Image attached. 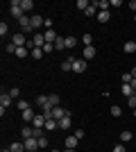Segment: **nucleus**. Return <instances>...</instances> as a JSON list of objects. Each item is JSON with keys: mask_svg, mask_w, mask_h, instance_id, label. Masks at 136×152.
<instances>
[{"mask_svg": "<svg viewBox=\"0 0 136 152\" xmlns=\"http://www.w3.org/2000/svg\"><path fill=\"white\" fill-rule=\"evenodd\" d=\"M12 43L16 45V48H25V45H27V39H25V34H23V32H16V34L12 37Z\"/></svg>", "mask_w": 136, "mask_h": 152, "instance_id": "obj_1", "label": "nucleus"}, {"mask_svg": "<svg viewBox=\"0 0 136 152\" xmlns=\"http://www.w3.org/2000/svg\"><path fill=\"white\" fill-rule=\"evenodd\" d=\"M12 16L14 18H23L25 16L23 9H20V0H12Z\"/></svg>", "mask_w": 136, "mask_h": 152, "instance_id": "obj_2", "label": "nucleus"}, {"mask_svg": "<svg viewBox=\"0 0 136 152\" xmlns=\"http://www.w3.org/2000/svg\"><path fill=\"white\" fill-rule=\"evenodd\" d=\"M18 25H20V32H23V34H27V32H32V20L27 18V16L18 18Z\"/></svg>", "mask_w": 136, "mask_h": 152, "instance_id": "obj_3", "label": "nucleus"}, {"mask_svg": "<svg viewBox=\"0 0 136 152\" xmlns=\"http://www.w3.org/2000/svg\"><path fill=\"white\" fill-rule=\"evenodd\" d=\"M86 66H89L86 59H73V70H75V73H84Z\"/></svg>", "mask_w": 136, "mask_h": 152, "instance_id": "obj_4", "label": "nucleus"}, {"mask_svg": "<svg viewBox=\"0 0 136 152\" xmlns=\"http://www.w3.org/2000/svg\"><path fill=\"white\" fill-rule=\"evenodd\" d=\"M45 121H48V118H45V116H34V121H32V127H34V129H43V127H45Z\"/></svg>", "mask_w": 136, "mask_h": 152, "instance_id": "obj_5", "label": "nucleus"}, {"mask_svg": "<svg viewBox=\"0 0 136 152\" xmlns=\"http://www.w3.org/2000/svg\"><path fill=\"white\" fill-rule=\"evenodd\" d=\"M23 143H25V150H39V139H25L23 141Z\"/></svg>", "mask_w": 136, "mask_h": 152, "instance_id": "obj_6", "label": "nucleus"}, {"mask_svg": "<svg viewBox=\"0 0 136 152\" xmlns=\"http://www.w3.org/2000/svg\"><path fill=\"white\" fill-rule=\"evenodd\" d=\"M77 136H75V134H73V136H66V150H75V148H77Z\"/></svg>", "mask_w": 136, "mask_h": 152, "instance_id": "obj_7", "label": "nucleus"}, {"mask_svg": "<svg viewBox=\"0 0 136 152\" xmlns=\"http://www.w3.org/2000/svg\"><path fill=\"white\" fill-rule=\"evenodd\" d=\"M82 55H84V59H86V61H89V59H95V48H93V45H86Z\"/></svg>", "mask_w": 136, "mask_h": 152, "instance_id": "obj_8", "label": "nucleus"}, {"mask_svg": "<svg viewBox=\"0 0 136 152\" xmlns=\"http://www.w3.org/2000/svg\"><path fill=\"white\" fill-rule=\"evenodd\" d=\"M9 150H12V152H27L23 141H16V143H12V145H9Z\"/></svg>", "mask_w": 136, "mask_h": 152, "instance_id": "obj_9", "label": "nucleus"}, {"mask_svg": "<svg viewBox=\"0 0 136 152\" xmlns=\"http://www.w3.org/2000/svg\"><path fill=\"white\" fill-rule=\"evenodd\" d=\"M73 121H71V116H64L61 121H59V129H71Z\"/></svg>", "mask_w": 136, "mask_h": 152, "instance_id": "obj_10", "label": "nucleus"}, {"mask_svg": "<svg viewBox=\"0 0 136 152\" xmlns=\"http://www.w3.org/2000/svg\"><path fill=\"white\" fill-rule=\"evenodd\" d=\"M57 127H59V121H55V118H48V121H45V127H43V129L52 132V129H57Z\"/></svg>", "mask_w": 136, "mask_h": 152, "instance_id": "obj_11", "label": "nucleus"}, {"mask_svg": "<svg viewBox=\"0 0 136 152\" xmlns=\"http://www.w3.org/2000/svg\"><path fill=\"white\" fill-rule=\"evenodd\" d=\"M9 104H12V95H9V93H2V95H0V107H9Z\"/></svg>", "mask_w": 136, "mask_h": 152, "instance_id": "obj_12", "label": "nucleus"}, {"mask_svg": "<svg viewBox=\"0 0 136 152\" xmlns=\"http://www.w3.org/2000/svg\"><path fill=\"white\" fill-rule=\"evenodd\" d=\"M45 43H55L57 41V34H55V30H45Z\"/></svg>", "mask_w": 136, "mask_h": 152, "instance_id": "obj_13", "label": "nucleus"}, {"mask_svg": "<svg viewBox=\"0 0 136 152\" xmlns=\"http://www.w3.org/2000/svg\"><path fill=\"white\" fill-rule=\"evenodd\" d=\"M73 59H75V57H68V59H64V61H61V70H64V73L73 70Z\"/></svg>", "mask_w": 136, "mask_h": 152, "instance_id": "obj_14", "label": "nucleus"}, {"mask_svg": "<svg viewBox=\"0 0 136 152\" xmlns=\"http://www.w3.org/2000/svg\"><path fill=\"white\" fill-rule=\"evenodd\" d=\"M55 50H66V39L64 37H57V41H55Z\"/></svg>", "mask_w": 136, "mask_h": 152, "instance_id": "obj_15", "label": "nucleus"}, {"mask_svg": "<svg viewBox=\"0 0 136 152\" xmlns=\"http://www.w3.org/2000/svg\"><path fill=\"white\" fill-rule=\"evenodd\" d=\"M34 116H36V114H34L32 107H30V109H25V111H23V121H25V123H32V121H34Z\"/></svg>", "mask_w": 136, "mask_h": 152, "instance_id": "obj_16", "label": "nucleus"}, {"mask_svg": "<svg viewBox=\"0 0 136 152\" xmlns=\"http://www.w3.org/2000/svg\"><path fill=\"white\" fill-rule=\"evenodd\" d=\"M120 91H123L125 98H132V95H134V89H132V84H123V86H120Z\"/></svg>", "mask_w": 136, "mask_h": 152, "instance_id": "obj_17", "label": "nucleus"}, {"mask_svg": "<svg viewBox=\"0 0 136 152\" xmlns=\"http://www.w3.org/2000/svg\"><path fill=\"white\" fill-rule=\"evenodd\" d=\"M30 20H32V30H36L45 23V20H41V16H30Z\"/></svg>", "mask_w": 136, "mask_h": 152, "instance_id": "obj_18", "label": "nucleus"}, {"mask_svg": "<svg viewBox=\"0 0 136 152\" xmlns=\"http://www.w3.org/2000/svg\"><path fill=\"white\" fill-rule=\"evenodd\" d=\"M123 50L127 52V55H132V52H136V43H134V41H127V43L123 45Z\"/></svg>", "mask_w": 136, "mask_h": 152, "instance_id": "obj_19", "label": "nucleus"}, {"mask_svg": "<svg viewBox=\"0 0 136 152\" xmlns=\"http://www.w3.org/2000/svg\"><path fill=\"white\" fill-rule=\"evenodd\" d=\"M97 7H100V12H109L111 2H109V0H97Z\"/></svg>", "mask_w": 136, "mask_h": 152, "instance_id": "obj_20", "label": "nucleus"}, {"mask_svg": "<svg viewBox=\"0 0 136 152\" xmlns=\"http://www.w3.org/2000/svg\"><path fill=\"white\" fill-rule=\"evenodd\" d=\"M20 9H23V12H30V9H34V2L32 0H23V2H20Z\"/></svg>", "mask_w": 136, "mask_h": 152, "instance_id": "obj_21", "label": "nucleus"}, {"mask_svg": "<svg viewBox=\"0 0 136 152\" xmlns=\"http://www.w3.org/2000/svg\"><path fill=\"white\" fill-rule=\"evenodd\" d=\"M48 102H50L52 107H59V95L57 93H50V95H48Z\"/></svg>", "mask_w": 136, "mask_h": 152, "instance_id": "obj_22", "label": "nucleus"}, {"mask_svg": "<svg viewBox=\"0 0 136 152\" xmlns=\"http://www.w3.org/2000/svg\"><path fill=\"white\" fill-rule=\"evenodd\" d=\"M45 104H48V95H39V98H36V107L43 109Z\"/></svg>", "mask_w": 136, "mask_h": 152, "instance_id": "obj_23", "label": "nucleus"}, {"mask_svg": "<svg viewBox=\"0 0 136 152\" xmlns=\"http://www.w3.org/2000/svg\"><path fill=\"white\" fill-rule=\"evenodd\" d=\"M89 7H91V2H89V0H77V9H82V12H86Z\"/></svg>", "mask_w": 136, "mask_h": 152, "instance_id": "obj_24", "label": "nucleus"}, {"mask_svg": "<svg viewBox=\"0 0 136 152\" xmlns=\"http://www.w3.org/2000/svg\"><path fill=\"white\" fill-rule=\"evenodd\" d=\"M77 45V39L75 37H66V48H75Z\"/></svg>", "mask_w": 136, "mask_h": 152, "instance_id": "obj_25", "label": "nucleus"}, {"mask_svg": "<svg viewBox=\"0 0 136 152\" xmlns=\"http://www.w3.org/2000/svg\"><path fill=\"white\" fill-rule=\"evenodd\" d=\"M97 20H100V23H107V20H109V12H97Z\"/></svg>", "mask_w": 136, "mask_h": 152, "instance_id": "obj_26", "label": "nucleus"}, {"mask_svg": "<svg viewBox=\"0 0 136 152\" xmlns=\"http://www.w3.org/2000/svg\"><path fill=\"white\" fill-rule=\"evenodd\" d=\"M16 107H18L20 111H25V109H30V102H27V100H18V102H16Z\"/></svg>", "mask_w": 136, "mask_h": 152, "instance_id": "obj_27", "label": "nucleus"}, {"mask_svg": "<svg viewBox=\"0 0 136 152\" xmlns=\"http://www.w3.org/2000/svg\"><path fill=\"white\" fill-rule=\"evenodd\" d=\"M43 55H45V52H43V48H34V50H32V57H34V59H41Z\"/></svg>", "mask_w": 136, "mask_h": 152, "instance_id": "obj_28", "label": "nucleus"}, {"mask_svg": "<svg viewBox=\"0 0 136 152\" xmlns=\"http://www.w3.org/2000/svg\"><path fill=\"white\" fill-rule=\"evenodd\" d=\"M82 43H84V48L86 45H93V37H91V34H84V37H82Z\"/></svg>", "mask_w": 136, "mask_h": 152, "instance_id": "obj_29", "label": "nucleus"}, {"mask_svg": "<svg viewBox=\"0 0 136 152\" xmlns=\"http://www.w3.org/2000/svg\"><path fill=\"white\" fill-rule=\"evenodd\" d=\"M16 57L25 59V57H27V48H16Z\"/></svg>", "mask_w": 136, "mask_h": 152, "instance_id": "obj_30", "label": "nucleus"}, {"mask_svg": "<svg viewBox=\"0 0 136 152\" xmlns=\"http://www.w3.org/2000/svg\"><path fill=\"white\" fill-rule=\"evenodd\" d=\"M127 141H132V132H123L120 134V143H127Z\"/></svg>", "mask_w": 136, "mask_h": 152, "instance_id": "obj_31", "label": "nucleus"}, {"mask_svg": "<svg viewBox=\"0 0 136 152\" xmlns=\"http://www.w3.org/2000/svg\"><path fill=\"white\" fill-rule=\"evenodd\" d=\"M120 114H123V109L118 107V104H113V107H111V116H116V118H118Z\"/></svg>", "mask_w": 136, "mask_h": 152, "instance_id": "obj_32", "label": "nucleus"}, {"mask_svg": "<svg viewBox=\"0 0 136 152\" xmlns=\"http://www.w3.org/2000/svg\"><path fill=\"white\" fill-rule=\"evenodd\" d=\"M120 80H123V84H132V80H134V77H132V73H125Z\"/></svg>", "mask_w": 136, "mask_h": 152, "instance_id": "obj_33", "label": "nucleus"}, {"mask_svg": "<svg viewBox=\"0 0 136 152\" xmlns=\"http://www.w3.org/2000/svg\"><path fill=\"white\" fill-rule=\"evenodd\" d=\"M45 148H48V139L41 136V139H39V150H45Z\"/></svg>", "mask_w": 136, "mask_h": 152, "instance_id": "obj_34", "label": "nucleus"}, {"mask_svg": "<svg viewBox=\"0 0 136 152\" xmlns=\"http://www.w3.org/2000/svg\"><path fill=\"white\" fill-rule=\"evenodd\" d=\"M5 50L9 52V55H16V45H14V43H7V45H5Z\"/></svg>", "mask_w": 136, "mask_h": 152, "instance_id": "obj_35", "label": "nucleus"}, {"mask_svg": "<svg viewBox=\"0 0 136 152\" xmlns=\"http://www.w3.org/2000/svg\"><path fill=\"white\" fill-rule=\"evenodd\" d=\"M52 50H55V43H45L43 45V52H45V55H50Z\"/></svg>", "mask_w": 136, "mask_h": 152, "instance_id": "obj_36", "label": "nucleus"}, {"mask_svg": "<svg viewBox=\"0 0 136 152\" xmlns=\"http://www.w3.org/2000/svg\"><path fill=\"white\" fill-rule=\"evenodd\" d=\"M127 104H129L132 109H136V95H132V98H127Z\"/></svg>", "mask_w": 136, "mask_h": 152, "instance_id": "obj_37", "label": "nucleus"}, {"mask_svg": "<svg viewBox=\"0 0 136 152\" xmlns=\"http://www.w3.org/2000/svg\"><path fill=\"white\" fill-rule=\"evenodd\" d=\"M9 95H12V98H18V95H20V91L16 89V86H14V89H9Z\"/></svg>", "mask_w": 136, "mask_h": 152, "instance_id": "obj_38", "label": "nucleus"}, {"mask_svg": "<svg viewBox=\"0 0 136 152\" xmlns=\"http://www.w3.org/2000/svg\"><path fill=\"white\" fill-rule=\"evenodd\" d=\"M7 32H9V27H7V25H5V23H0V34H2V37H5Z\"/></svg>", "mask_w": 136, "mask_h": 152, "instance_id": "obj_39", "label": "nucleus"}, {"mask_svg": "<svg viewBox=\"0 0 136 152\" xmlns=\"http://www.w3.org/2000/svg\"><path fill=\"white\" fill-rule=\"evenodd\" d=\"M43 27H45V30H52V18H45V23H43Z\"/></svg>", "mask_w": 136, "mask_h": 152, "instance_id": "obj_40", "label": "nucleus"}, {"mask_svg": "<svg viewBox=\"0 0 136 152\" xmlns=\"http://www.w3.org/2000/svg\"><path fill=\"white\" fill-rule=\"evenodd\" d=\"M113 152H127V150H125V145H123V143H118V145L113 148Z\"/></svg>", "mask_w": 136, "mask_h": 152, "instance_id": "obj_41", "label": "nucleus"}, {"mask_svg": "<svg viewBox=\"0 0 136 152\" xmlns=\"http://www.w3.org/2000/svg\"><path fill=\"white\" fill-rule=\"evenodd\" d=\"M109 2H111V7H120L123 5V0H109Z\"/></svg>", "mask_w": 136, "mask_h": 152, "instance_id": "obj_42", "label": "nucleus"}, {"mask_svg": "<svg viewBox=\"0 0 136 152\" xmlns=\"http://www.w3.org/2000/svg\"><path fill=\"white\" fill-rule=\"evenodd\" d=\"M132 77H136V66H134V68H132Z\"/></svg>", "mask_w": 136, "mask_h": 152, "instance_id": "obj_43", "label": "nucleus"}, {"mask_svg": "<svg viewBox=\"0 0 136 152\" xmlns=\"http://www.w3.org/2000/svg\"><path fill=\"white\" fill-rule=\"evenodd\" d=\"M0 152H12V150H9V148H2V150H0Z\"/></svg>", "mask_w": 136, "mask_h": 152, "instance_id": "obj_44", "label": "nucleus"}, {"mask_svg": "<svg viewBox=\"0 0 136 152\" xmlns=\"http://www.w3.org/2000/svg\"><path fill=\"white\" fill-rule=\"evenodd\" d=\"M64 152H75V150H64Z\"/></svg>", "mask_w": 136, "mask_h": 152, "instance_id": "obj_45", "label": "nucleus"}, {"mask_svg": "<svg viewBox=\"0 0 136 152\" xmlns=\"http://www.w3.org/2000/svg\"><path fill=\"white\" fill-rule=\"evenodd\" d=\"M134 23H136V14H134Z\"/></svg>", "mask_w": 136, "mask_h": 152, "instance_id": "obj_46", "label": "nucleus"}, {"mask_svg": "<svg viewBox=\"0 0 136 152\" xmlns=\"http://www.w3.org/2000/svg\"><path fill=\"white\" fill-rule=\"evenodd\" d=\"M27 152H36V150H27Z\"/></svg>", "mask_w": 136, "mask_h": 152, "instance_id": "obj_47", "label": "nucleus"}, {"mask_svg": "<svg viewBox=\"0 0 136 152\" xmlns=\"http://www.w3.org/2000/svg\"><path fill=\"white\" fill-rule=\"evenodd\" d=\"M134 43H136V39H134Z\"/></svg>", "mask_w": 136, "mask_h": 152, "instance_id": "obj_48", "label": "nucleus"}, {"mask_svg": "<svg viewBox=\"0 0 136 152\" xmlns=\"http://www.w3.org/2000/svg\"><path fill=\"white\" fill-rule=\"evenodd\" d=\"M134 95H136V91H134Z\"/></svg>", "mask_w": 136, "mask_h": 152, "instance_id": "obj_49", "label": "nucleus"}, {"mask_svg": "<svg viewBox=\"0 0 136 152\" xmlns=\"http://www.w3.org/2000/svg\"><path fill=\"white\" fill-rule=\"evenodd\" d=\"M55 152H59V150H55Z\"/></svg>", "mask_w": 136, "mask_h": 152, "instance_id": "obj_50", "label": "nucleus"}]
</instances>
